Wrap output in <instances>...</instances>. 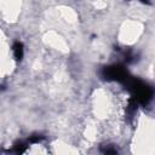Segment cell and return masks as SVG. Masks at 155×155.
Listing matches in <instances>:
<instances>
[{"instance_id":"6da1fadb","label":"cell","mask_w":155,"mask_h":155,"mask_svg":"<svg viewBox=\"0 0 155 155\" xmlns=\"http://www.w3.org/2000/svg\"><path fill=\"white\" fill-rule=\"evenodd\" d=\"M12 51H13V54H15V58L16 59H21L22 56H23V45L21 42H16L12 47Z\"/></svg>"}]
</instances>
